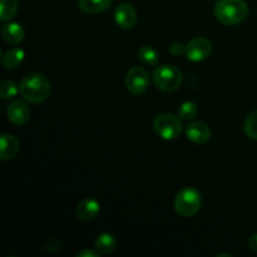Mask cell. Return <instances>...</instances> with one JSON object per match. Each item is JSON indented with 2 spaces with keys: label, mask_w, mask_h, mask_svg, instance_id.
Instances as JSON below:
<instances>
[{
  "label": "cell",
  "mask_w": 257,
  "mask_h": 257,
  "mask_svg": "<svg viewBox=\"0 0 257 257\" xmlns=\"http://www.w3.org/2000/svg\"><path fill=\"white\" fill-rule=\"evenodd\" d=\"M95 250L102 255H110L117 248V241L110 233H100L94 242Z\"/></svg>",
  "instance_id": "obj_14"
},
{
  "label": "cell",
  "mask_w": 257,
  "mask_h": 257,
  "mask_svg": "<svg viewBox=\"0 0 257 257\" xmlns=\"http://www.w3.org/2000/svg\"><path fill=\"white\" fill-rule=\"evenodd\" d=\"M186 136H187L188 141H191L192 143L205 145L211 138V130L205 122L195 120V122L188 123V125L186 127Z\"/></svg>",
  "instance_id": "obj_8"
},
{
  "label": "cell",
  "mask_w": 257,
  "mask_h": 257,
  "mask_svg": "<svg viewBox=\"0 0 257 257\" xmlns=\"http://www.w3.org/2000/svg\"><path fill=\"white\" fill-rule=\"evenodd\" d=\"M100 253L98 252V251H93V250H88V248H85V250L78 252L77 257H98Z\"/></svg>",
  "instance_id": "obj_23"
},
{
  "label": "cell",
  "mask_w": 257,
  "mask_h": 257,
  "mask_svg": "<svg viewBox=\"0 0 257 257\" xmlns=\"http://www.w3.org/2000/svg\"><path fill=\"white\" fill-rule=\"evenodd\" d=\"M19 151V142L13 135L4 133L2 136V146H0V158L3 161H9L17 156Z\"/></svg>",
  "instance_id": "obj_12"
},
{
  "label": "cell",
  "mask_w": 257,
  "mask_h": 257,
  "mask_svg": "<svg viewBox=\"0 0 257 257\" xmlns=\"http://www.w3.org/2000/svg\"><path fill=\"white\" fill-rule=\"evenodd\" d=\"M114 20L122 29H132L137 23V12L131 4H120L114 10Z\"/></svg>",
  "instance_id": "obj_9"
},
{
  "label": "cell",
  "mask_w": 257,
  "mask_h": 257,
  "mask_svg": "<svg viewBox=\"0 0 257 257\" xmlns=\"http://www.w3.org/2000/svg\"><path fill=\"white\" fill-rule=\"evenodd\" d=\"M8 119L15 125H23L30 117L29 107L23 100H13L7 109Z\"/></svg>",
  "instance_id": "obj_10"
},
{
  "label": "cell",
  "mask_w": 257,
  "mask_h": 257,
  "mask_svg": "<svg viewBox=\"0 0 257 257\" xmlns=\"http://www.w3.org/2000/svg\"><path fill=\"white\" fill-rule=\"evenodd\" d=\"M100 212V205L94 198H84L77 206V217L80 221L89 222L93 221Z\"/></svg>",
  "instance_id": "obj_11"
},
{
  "label": "cell",
  "mask_w": 257,
  "mask_h": 257,
  "mask_svg": "<svg viewBox=\"0 0 257 257\" xmlns=\"http://www.w3.org/2000/svg\"><path fill=\"white\" fill-rule=\"evenodd\" d=\"M185 47L186 45H182L181 43H173V44L170 45V53L175 57H178L182 53H185Z\"/></svg>",
  "instance_id": "obj_22"
},
{
  "label": "cell",
  "mask_w": 257,
  "mask_h": 257,
  "mask_svg": "<svg viewBox=\"0 0 257 257\" xmlns=\"http://www.w3.org/2000/svg\"><path fill=\"white\" fill-rule=\"evenodd\" d=\"M125 87L132 94L141 95L150 87V74L142 67H133L125 74Z\"/></svg>",
  "instance_id": "obj_6"
},
{
  "label": "cell",
  "mask_w": 257,
  "mask_h": 257,
  "mask_svg": "<svg viewBox=\"0 0 257 257\" xmlns=\"http://www.w3.org/2000/svg\"><path fill=\"white\" fill-rule=\"evenodd\" d=\"M153 128L161 138L166 141H173L182 133V120L178 115L171 113H161L153 120Z\"/></svg>",
  "instance_id": "obj_5"
},
{
  "label": "cell",
  "mask_w": 257,
  "mask_h": 257,
  "mask_svg": "<svg viewBox=\"0 0 257 257\" xmlns=\"http://www.w3.org/2000/svg\"><path fill=\"white\" fill-rule=\"evenodd\" d=\"M248 246H250V248L253 252H257V233L248 238Z\"/></svg>",
  "instance_id": "obj_24"
},
{
  "label": "cell",
  "mask_w": 257,
  "mask_h": 257,
  "mask_svg": "<svg viewBox=\"0 0 257 257\" xmlns=\"http://www.w3.org/2000/svg\"><path fill=\"white\" fill-rule=\"evenodd\" d=\"M18 12V0H0V20H10Z\"/></svg>",
  "instance_id": "obj_19"
},
{
  "label": "cell",
  "mask_w": 257,
  "mask_h": 257,
  "mask_svg": "<svg viewBox=\"0 0 257 257\" xmlns=\"http://www.w3.org/2000/svg\"><path fill=\"white\" fill-rule=\"evenodd\" d=\"M18 93H20L19 88L12 80H4L0 85V97L3 99H12V98L17 97Z\"/></svg>",
  "instance_id": "obj_21"
},
{
  "label": "cell",
  "mask_w": 257,
  "mask_h": 257,
  "mask_svg": "<svg viewBox=\"0 0 257 257\" xmlns=\"http://www.w3.org/2000/svg\"><path fill=\"white\" fill-rule=\"evenodd\" d=\"M24 58V50L20 49V48H13V49L8 50V52L3 55V67H4L5 69H15V68H18L22 64Z\"/></svg>",
  "instance_id": "obj_15"
},
{
  "label": "cell",
  "mask_w": 257,
  "mask_h": 257,
  "mask_svg": "<svg viewBox=\"0 0 257 257\" xmlns=\"http://www.w3.org/2000/svg\"><path fill=\"white\" fill-rule=\"evenodd\" d=\"M138 59L146 65H156L160 62V55L152 45H143L138 50Z\"/></svg>",
  "instance_id": "obj_17"
},
{
  "label": "cell",
  "mask_w": 257,
  "mask_h": 257,
  "mask_svg": "<svg viewBox=\"0 0 257 257\" xmlns=\"http://www.w3.org/2000/svg\"><path fill=\"white\" fill-rule=\"evenodd\" d=\"M198 113V107L195 102H191V100H187V102H183L182 104L180 105L177 110V115L182 122H190L193 118L197 115Z\"/></svg>",
  "instance_id": "obj_18"
},
{
  "label": "cell",
  "mask_w": 257,
  "mask_h": 257,
  "mask_svg": "<svg viewBox=\"0 0 257 257\" xmlns=\"http://www.w3.org/2000/svg\"><path fill=\"white\" fill-rule=\"evenodd\" d=\"M2 33L5 42L14 45L23 42L25 37L24 29H23L22 25L18 24V23H8V24H5L4 27H3Z\"/></svg>",
  "instance_id": "obj_13"
},
{
  "label": "cell",
  "mask_w": 257,
  "mask_h": 257,
  "mask_svg": "<svg viewBox=\"0 0 257 257\" xmlns=\"http://www.w3.org/2000/svg\"><path fill=\"white\" fill-rule=\"evenodd\" d=\"M153 83L163 92H175L182 84V73L175 65H161L153 72Z\"/></svg>",
  "instance_id": "obj_4"
},
{
  "label": "cell",
  "mask_w": 257,
  "mask_h": 257,
  "mask_svg": "<svg viewBox=\"0 0 257 257\" xmlns=\"http://www.w3.org/2000/svg\"><path fill=\"white\" fill-rule=\"evenodd\" d=\"M113 0H79L80 10L88 14H98V13L105 12L110 7Z\"/></svg>",
  "instance_id": "obj_16"
},
{
  "label": "cell",
  "mask_w": 257,
  "mask_h": 257,
  "mask_svg": "<svg viewBox=\"0 0 257 257\" xmlns=\"http://www.w3.org/2000/svg\"><path fill=\"white\" fill-rule=\"evenodd\" d=\"M202 196L196 188L185 187L175 198V210L182 217H192L200 211Z\"/></svg>",
  "instance_id": "obj_3"
},
{
  "label": "cell",
  "mask_w": 257,
  "mask_h": 257,
  "mask_svg": "<svg viewBox=\"0 0 257 257\" xmlns=\"http://www.w3.org/2000/svg\"><path fill=\"white\" fill-rule=\"evenodd\" d=\"M212 53V44L208 39L197 37L191 39L185 47V55L191 62H202L207 59Z\"/></svg>",
  "instance_id": "obj_7"
},
{
  "label": "cell",
  "mask_w": 257,
  "mask_h": 257,
  "mask_svg": "<svg viewBox=\"0 0 257 257\" xmlns=\"http://www.w3.org/2000/svg\"><path fill=\"white\" fill-rule=\"evenodd\" d=\"M243 131L248 138L257 141V109L251 112L246 117L245 123H243Z\"/></svg>",
  "instance_id": "obj_20"
},
{
  "label": "cell",
  "mask_w": 257,
  "mask_h": 257,
  "mask_svg": "<svg viewBox=\"0 0 257 257\" xmlns=\"http://www.w3.org/2000/svg\"><path fill=\"white\" fill-rule=\"evenodd\" d=\"M248 7L245 0H220L215 7V15L225 25H237L246 19Z\"/></svg>",
  "instance_id": "obj_2"
},
{
  "label": "cell",
  "mask_w": 257,
  "mask_h": 257,
  "mask_svg": "<svg viewBox=\"0 0 257 257\" xmlns=\"http://www.w3.org/2000/svg\"><path fill=\"white\" fill-rule=\"evenodd\" d=\"M20 95L27 102L38 104L43 103L50 94V82L40 73H30L22 79L19 85Z\"/></svg>",
  "instance_id": "obj_1"
}]
</instances>
